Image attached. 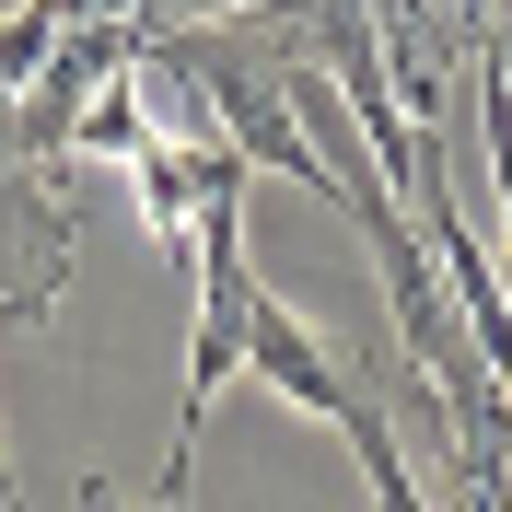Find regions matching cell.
<instances>
[{
  "label": "cell",
  "mask_w": 512,
  "mask_h": 512,
  "mask_svg": "<svg viewBox=\"0 0 512 512\" xmlns=\"http://www.w3.org/2000/svg\"><path fill=\"white\" fill-rule=\"evenodd\" d=\"M0 501H24V489H12V443H0Z\"/></svg>",
  "instance_id": "obj_7"
},
{
  "label": "cell",
  "mask_w": 512,
  "mask_h": 512,
  "mask_svg": "<svg viewBox=\"0 0 512 512\" xmlns=\"http://www.w3.org/2000/svg\"><path fill=\"white\" fill-rule=\"evenodd\" d=\"M70 512H128V501H105V478H82V489H70ZM140 512H175V501H140Z\"/></svg>",
  "instance_id": "obj_6"
},
{
  "label": "cell",
  "mask_w": 512,
  "mask_h": 512,
  "mask_svg": "<svg viewBox=\"0 0 512 512\" xmlns=\"http://www.w3.org/2000/svg\"><path fill=\"white\" fill-rule=\"evenodd\" d=\"M140 12H152V35H163V24H233V12H256V0H140Z\"/></svg>",
  "instance_id": "obj_5"
},
{
  "label": "cell",
  "mask_w": 512,
  "mask_h": 512,
  "mask_svg": "<svg viewBox=\"0 0 512 512\" xmlns=\"http://www.w3.org/2000/svg\"><path fill=\"white\" fill-rule=\"evenodd\" d=\"M140 140H152V117H140V94H128V70H117V82L94 94V117L70 128V163H128Z\"/></svg>",
  "instance_id": "obj_4"
},
{
  "label": "cell",
  "mask_w": 512,
  "mask_h": 512,
  "mask_svg": "<svg viewBox=\"0 0 512 512\" xmlns=\"http://www.w3.org/2000/svg\"><path fill=\"white\" fill-rule=\"evenodd\" d=\"M245 373L280 396V408H303V419H326V431H350V408L373 396V384L338 361V338H326L303 303H280V291L256 280V303H245Z\"/></svg>",
  "instance_id": "obj_2"
},
{
  "label": "cell",
  "mask_w": 512,
  "mask_h": 512,
  "mask_svg": "<svg viewBox=\"0 0 512 512\" xmlns=\"http://www.w3.org/2000/svg\"><path fill=\"white\" fill-rule=\"evenodd\" d=\"M70 256H82V222L47 198V163L0 152V326H47V303L70 291Z\"/></svg>",
  "instance_id": "obj_3"
},
{
  "label": "cell",
  "mask_w": 512,
  "mask_h": 512,
  "mask_svg": "<svg viewBox=\"0 0 512 512\" xmlns=\"http://www.w3.org/2000/svg\"><path fill=\"white\" fill-rule=\"evenodd\" d=\"M198 326H187V396H175V454H163V501L187 512L198 443H210V408L245 384V303H256V256H245V210H210L198 222Z\"/></svg>",
  "instance_id": "obj_1"
}]
</instances>
